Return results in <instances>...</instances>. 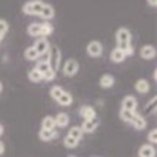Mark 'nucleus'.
<instances>
[{
	"instance_id": "nucleus-1",
	"label": "nucleus",
	"mask_w": 157,
	"mask_h": 157,
	"mask_svg": "<svg viewBox=\"0 0 157 157\" xmlns=\"http://www.w3.org/2000/svg\"><path fill=\"white\" fill-rule=\"evenodd\" d=\"M43 6H44V2H41V0H29L24 5L22 12L25 15H40Z\"/></svg>"
},
{
	"instance_id": "nucleus-2",
	"label": "nucleus",
	"mask_w": 157,
	"mask_h": 157,
	"mask_svg": "<svg viewBox=\"0 0 157 157\" xmlns=\"http://www.w3.org/2000/svg\"><path fill=\"white\" fill-rule=\"evenodd\" d=\"M47 63L50 65V68L53 71H57L60 66V50L57 47H50L48 48V57H47Z\"/></svg>"
},
{
	"instance_id": "nucleus-3",
	"label": "nucleus",
	"mask_w": 157,
	"mask_h": 157,
	"mask_svg": "<svg viewBox=\"0 0 157 157\" xmlns=\"http://www.w3.org/2000/svg\"><path fill=\"white\" fill-rule=\"evenodd\" d=\"M87 53L88 56L91 57H98V56H101L103 53V46L100 41H91L88 43V46H87Z\"/></svg>"
},
{
	"instance_id": "nucleus-4",
	"label": "nucleus",
	"mask_w": 157,
	"mask_h": 157,
	"mask_svg": "<svg viewBox=\"0 0 157 157\" xmlns=\"http://www.w3.org/2000/svg\"><path fill=\"white\" fill-rule=\"evenodd\" d=\"M78 72V62L75 59H69L66 60L65 66H63V74L66 76H74Z\"/></svg>"
},
{
	"instance_id": "nucleus-5",
	"label": "nucleus",
	"mask_w": 157,
	"mask_h": 157,
	"mask_svg": "<svg viewBox=\"0 0 157 157\" xmlns=\"http://www.w3.org/2000/svg\"><path fill=\"white\" fill-rule=\"evenodd\" d=\"M34 48L35 52L38 53V56H43L48 53V48H50V44H48L47 38H40V40H37V43L34 44Z\"/></svg>"
},
{
	"instance_id": "nucleus-6",
	"label": "nucleus",
	"mask_w": 157,
	"mask_h": 157,
	"mask_svg": "<svg viewBox=\"0 0 157 157\" xmlns=\"http://www.w3.org/2000/svg\"><path fill=\"white\" fill-rule=\"evenodd\" d=\"M98 125H100V121L97 117H93V119H88V121H85V122L82 123L81 129H82V132H94Z\"/></svg>"
},
{
	"instance_id": "nucleus-7",
	"label": "nucleus",
	"mask_w": 157,
	"mask_h": 157,
	"mask_svg": "<svg viewBox=\"0 0 157 157\" xmlns=\"http://www.w3.org/2000/svg\"><path fill=\"white\" fill-rule=\"evenodd\" d=\"M38 16H41L44 21H50L55 18V7L52 6V5H47V3H44V6L41 9V12Z\"/></svg>"
},
{
	"instance_id": "nucleus-8",
	"label": "nucleus",
	"mask_w": 157,
	"mask_h": 157,
	"mask_svg": "<svg viewBox=\"0 0 157 157\" xmlns=\"http://www.w3.org/2000/svg\"><path fill=\"white\" fill-rule=\"evenodd\" d=\"M116 43H131V33L126 28H119L116 31Z\"/></svg>"
},
{
	"instance_id": "nucleus-9",
	"label": "nucleus",
	"mask_w": 157,
	"mask_h": 157,
	"mask_svg": "<svg viewBox=\"0 0 157 157\" xmlns=\"http://www.w3.org/2000/svg\"><path fill=\"white\" fill-rule=\"evenodd\" d=\"M140 55H141V57H143V59H145V60H151V59L156 56V48H154V46L147 44V46H144V47L141 48Z\"/></svg>"
},
{
	"instance_id": "nucleus-10",
	"label": "nucleus",
	"mask_w": 157,
	"mask_h": 157,
	"mask_svg": "<svg viewBox=\"0 0 157 157\" xmlns=\"http://www.w3.org/2000/svg\"><path fill=\"white\" fill-rule=\"evenodd\" d=\"M122 109L135 112V109H137V98H135V97H132V96L125 97V98H123V101H122Z\"/></svg>"
},
{
	"instance_id": "nucleus-11",
	"label": "nucleus",
	"mask_w": 157,
	"mask_h": 157,
	"mask_svg": "<svg viewBox=\"0 0 157 157\" xmlns=\"http://www.w3.org/2000/svg\"><path fill=\"white\" fill-rule=\"evenodd\" d=\"M38 137H40V140H43V141H52L53 138L57 137V132H56L55 129H43V128H41V131L38 132Z\"/></svg>"
},
{
	"instance_id": "nucleus-12",
	"label": "nucleus",
	"mask_w": 157,
	"mask_h": 157,
	"mask_svg": "<svg viewBox=\"0 0 157 157\" xmlns=\"http://www.w3.org/2000/svg\"><path fill=\"white\" fill-rule=\"evenodd\" d=\"M119 116H121V119H122L123 122L131 123V125H132L134 119H135V116H137V113H135V112H131V110L121 109V113H119Z\"/></svg>"
},
{
	"instance_id": "nucleus-13",
	"label": "nucleus",
	"mask_w": 157,
	"mask_h": 157,
	"mask_svg": "<svg viewBox=\"0 0 157 157\" xmlns=\"http://www.w3.org/2000/svg\"><path fill=\"white\" fill-rule=\"evenodd\" d=\"M79 115H81L85 121H88V119L96 117V110L93 109L91 106H82L81 110H79Z\"/></svg>"
},
{
	"instance_id": "nucleus-14",
	"label": "nucleus",
	"mask_w": 157,
	"mask_h": 157,
	"mask_svg": "<svg viewBox=\"0 0 157 157\" xmlns=\"http://www.w3.org/2000/svg\"><path fill=\"white\" fill-rule=\"evenodd\" d=\"M125 53H123L122 50H119V48H113L112 50V53H110V60L113 62V63H121V62L125 60Z\"/></svg>"
},
{
	"instance_id": "nucleus-15",
	"label": "nucleus",
	"mask_w": 157,
	"mask_h": 157,
	"mask_svg": "<svg viewBox=\"0 0 157 157\" xmlns=\"http://www.w3.org/2000/svg\"><path fill=\"white\" fill-rule=\"evenodd\" d=\"M135 90L138 93H141V94H145V93L150 91V84H148L147 79H138L135 82Z\"/></svg>"
},
{
	"instance_id": "nucleus-16",
	"label": "nucleus",
	"mask_w": 157,
	"mask_h": 157,
	"mask_svg": "<svg viewBox=\"0 0 157 157\" xmlns=\"http://www.w3.org/2000/svg\"><path fill=\"white\" fill-rule=\"evenodd\" d=\"M156 156V150L151 147L150 144H144L140 148V157H154Z\"/></svg>"
},
{
	"instance_id": "nucleus-17",
	"label": "nucleus",
	"mask_w": 157,
	"mask_h": 157,
	"mask_svg": "<svg viewBox=\"0 0 157 157\" xmlns=\"http://www.w3.org/2000/svg\"><path fill=\"white\" fill-rule=\"evenodd\" d=\"M113 84H115V78L109 74H106L100 78V87L101 88H110V87H113Z\"/></svg>"
},
{
	"instance_id": "nucleus-18",
	"label": "nucleus",
	"mask_w": 157,
	"mask_h": 157,
	"mask_svg": "<svg viewBox=\"0 0 157 157\" xmlns=\"http://www.w3.org/2000/svg\"><path fill=\"white\" fill-rule=\"evenodd\" d=\"M55 122L57 126H60V128H65V126H68L69 123V116L66 115V113H57V116L55 117Z\"/></svg>"
},
{
	"instance_id": "nucleus-19",
	"label": "nucleus",
	"mask_w": 157,
	"mask_h": 157,
	"mask_svg": "<svg viewBox=\"0 0 157 157\" xmlns=\"http://www.w3.org/2000/svg\"><path fill=\"white\" fill-rule=\"evenodd\" d=\"M55 126H56V122L53 116L43 117V121H41V128L43 129H55Z\"/></svg>"
},
{
	"instance_id": "nucleus-20",
	"label": "nucleus",
	"mask_w": 157,
	"mask_h": 157,
	"mask_svg": "<svg viewBox=\"0 0 157 157\" xmlns=\"http://www.w3.org/2000/svg\"><path fill=\"white\" fill-rule=\"evenodd\" d=\"M116 48H119V50H122L123 53H125V56H131V55H134V47L131 46V43H117Z\"/></svg>"
},
{
	"instance_id": "nucleus-21",
	"label": "nucleus",
	"mask_w": 157,
	"mask_h": 157,
	"mask_svg": "<svg viewBox=\"0 0 157 157\" xmlns=\"http://www.w3.org/2000/svg\"><path fill=\"white\" fill-rule=\"evenodd\" d=\"M56 101L59 103V104H62V106H69V104H72V101H74V98H72V96L69 94V93H66V91H63V94H62Z\"/></svg>"
},
{
	"instance_id": "nucleus-22",
	"label": "nucleus",
	"mask_w": 157,
	"mask_h": 157,
	"mask_svg": "<svg viewBox=\"0 0 157 157\" xmlns=\"http://www.w3.org/2000/svg\"><path fill=\"white\" fill-rule=\"evenodd\" d=\"M27 31L31 37H38L41 35V24H29Z\"/></svg>"
},
{
	"instance_id": "nucleus-23",
	"label": "nucleus",
	"mask_w": 157,
	"mask_h": 157,
	"mask_svg": "<svg viewBox=\"0 0 157 157\" xmlns=\"http://www.w3.org/2000/svg\"><path fill=\"white\" fill-rule=\"evenodd\" d=\"M69 137L75 138L76 141H79V140H82V135H84V132H82L81 126H74V128H71L69 129Z\"/></svg>"
},
{
	"instance_id": "nucleus-24",
	"label": "nucleus",
	"mask_w": 157,
	"mask_h": 157,
	"mask_svg": "<svg viewBox=\"0 0 157 157\" xmlns=\"http://www.w3.org/2000/svg\"><path fill=\"white\" fill-rule=\"evenodd\" d=\"M156 104H157V97H153L150 101L145 104V109H144V113L145 115H151L156 112Z\"/></svg>"
},
{
	"instance_id": "nucleus-25",
	"label": "nucleus",
	"mask_w": 157,
	"mask_h": 157,
	"mask_svg": "<svg viewBox=\"0 0 157 157\" xmlns=\"http://www.w3.org/2000/svg\"><path fill=\"white\" fill-rule=\"evenodd\" d=\"M25 59L27 60H37L40 56H38V53L35 52V48H34V46H31V47H28V48H25Z\"/></svg>"
},
{
	"instance_id": "nucleus-26",
	"label": "nucleus",
	"mask_w": 157,
	"mask_h": 157,
	"mask_svg": "<svg viewBox=\"0 0 157 157\" xmlns=\"http://www.w3.org/2000/svg\"><path fill=\"white\" fill-rule=\"evenodd\" d=\"M132 125H134V128H137V129H144L145 126H147V122H145V119H144L143 116H140V115H137L135 116V119H134V122H132Z\"/></svg>"
},
{
	"instance_id": "nucleus-27",
	"label": "nucleus",
	"mask_w": 157,
	"mask_h": 157,
	"mask_svg": "<svg viewBox=\"0 0 157 157\" xmlns=\"http://www.w3.org/2000/svg\"><path fill=\"white\" fill-rule=\"evenodd\" d=\"M28 78H29V81H33V82H40L41 79H43V75H41L37 69H31V71L28 72Z\"/></svg>"
},
{
	"instance_id": "nucleus-28",
	"label": "nucleus",
	"mask_w": 157,
	"mask_h": 157,
	"mask_svg": "<svg viewBox=\"0 0 157 157\" xmlns=\"http://www.w3.org/2000/svg\"><path fill=\"white\" fill-rule=\"evenodd\" d=\"M53 33V25H50L47 22H44V24H41V35H50Z\"/></svg>"
},
{
	"instance_id": "nucleus-29",
	"label": "nucleus",
	"mask_w": 157,
	"mask_h": 157,
	"mask_svg": "<svg viewBox=\"0 0 157 157\" xmlns=\"http://www.w3.org/2000/svg\"><path fill=\"white\" fill-rule=\"evenodd\" d=\"M35 69H37L41 75H43L44 72H47L48 69H50V65L47 63V60H41V62H38V65H37V68Z\"/></svg>"
},
{
	"instance_id": "nucleus-30",
	"label": "nucleus",
	"mask_w": 157,
	"mask_h": 157,
	"mask_svg": "<svg viewBox=\"0 0 157 157\" xmlns=\"http://www.w3.org/2000/svg\"><path fill=\"white\" fill-rule=\"evenodd\" d=\"M62 94H63V88H62V87H57V85H56V87H53V88L50 90V96H52V98H55V100H57Z\"/></svg>"
},
{
	"instance_id": "nucleus-31",
	"label": "nucleus",
	"mask_w": 157,
	"mask_h": 157,
	"mask_svg": "<svg viewBox=\"0 0 157 157\" xmlns=\"http://www.w3.org/2000/svg\"><path fill=\"white\" fill-rule=\"evenodd\" d=\"M65 147H68V148H75L76 145H78V141H76L75 138L69 137V135H66V138H65Z\"/></svg>"
},
{
	"instance_id": "nucleus-32",
	"label": "nucleus",
	"mask_w": 157,
	"mask_h": 157,
	"mask_svg": "<svg viewBox=\"0 0 157 157\" xmlns=\"http://www.w3.org/2000/svg\"><path fill=\"white\" fill-rule=\"evenodd\" d=\"M9 29V25H7V21L0 19V38H3V35L7 33Z\"/></svg>"
},
{
	"instance_id": "nucleus-33",
	"label": "nucleus",
	"mask_w": 157,
	"mask_h": 157,
	"mask_svg": "<svg viewBox=\"0 0 157 157\" xmlns=\"http://www.w3.org/2000/svg\"><path fill=\"white\" fill-rule=\"evenodd\" d=\"M55 76H56V72L50 68L47 72H44V74H43V79H46V81H53V79H55Z\"/></svg>"
},
{
	"instance_id": "nucleus-34",
	"label": "nucleus",
	"mask_w": 157,
	"mask_h": 157,
	"mask_svg": "<svg viewBox=\"0 0 157 157\" xmlns=\"http://www.w3.org/2000/svg\"><path fill=\"white\" fill-rule=\"evenodd\" d=\"M148 141L150 143H157V129H151L148 132Z\"/></svg>"
},
{
	"instance_id": "nucleus-35",
	"label": "nucleus",
	"mask_w": 157,
	"mask_h": 157,
	"mask_svg": "<svg viewBox=\"0 0 157 157\" xmlns=\"http://www.w3.org/2000/svg\"><path fill=\"white\" fill-rule=\"evenodd\" d=\"M147 5L150 7H156L157 6V0H147Z\"/></svg>"
},
{
	"instance_id": "nucleus-36",
	"label": "nucleus",
	"mask_w": 157,
	"mask_h": 157,
	"mask_svg": "<svg viewBox=\"0 0 157 157\" xmlns=\"http://www.w3.org/2000/svg\"><path fill=\"white\" fill-rule=\"evenodd\" d=\"M3 153H5V144H3L2 141H0V156H2Z\"/></svg>"
},
{
	"instance_id": "nucleus-37",
	"label": "nucleus",
	"mask_w": 157,
	"mask_h": 157,
	"mask_svg": "<svg viewBox=\"0 0 157 157\" xmlns=\"http://www.w3.org/2000/svg\"><path fill=\"white\" fill-rule=\"evenodd\" d=\"M0 135H3V125L0 123Z\"/></svg>"
},
{
	"instance_id": "nucleus-38",
	"label": "nucleus",
	"mask_w": 157,
	"mask_h": 157,
	"mask_svg": "<svg viewBox=\"0 0 157 157\" xmlns=\"http://www.w3.org/2000/svg\"><path fill=\"white\" fill-rule=\"evenodd\" d=\"M2 90H3V84L0 82V93H2Z\"/></svg>"
},
{
	"instance_id": "nucleus-39",
	"label": "nucleus",
	"mask_w": 157,
	"mask_h": 157,
	"mask_svg": "<svg viewBox=\"0 0 157 157\" xmlns=\"http://www.w3.org/2000/svg\"><path fill=\"white\" fill-rule=\"evenodd\" d=\"M0 41H2V38H0Z\"/></svg>"
},
{
	"instance_id": "nucleus-40",
	"label": "nucleus",
	"mask_w": 157,
	"mask_h": 157,
	"mask_svg": "<svg viewBox=\"0 0 157 157\" xmlns=\"http://www.w3.org/2000/svg\"><path fill=\"white\" fill-rule=\"evenodd\" d=\"M71 157H74V156H71Z\"/></svg>"
}]
</instances>
